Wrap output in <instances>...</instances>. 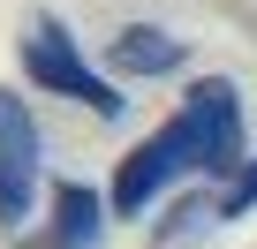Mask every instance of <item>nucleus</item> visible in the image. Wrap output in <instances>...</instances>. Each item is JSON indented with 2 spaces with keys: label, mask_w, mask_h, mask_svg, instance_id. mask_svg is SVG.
I'll return each instance as SVG.
<instances>
[{
  "label": "nucleus",
  "mask_w": 257,
  "mask_h": 249,
  "mask_svg": "<svg viewBox=\"0 0 257 249\" xmlns=\"http://www.w3.org/2000/svg\"><path fill=\"white\" fill-rule=\"evenodd\" d=\"M249 166V136H242V83L234 76H204L189 83V98L174 106V121H159V129L121 159L113 174V219H144V204L182 181V174H204V181H234Z\"/></svg>",
  "instance_id": "f257e3e1"
},
{
  "label": "nucleus",
  "mask_w": 257,
  "mask_h": 249,
  "mask_svg": "<svg viewBox=\"0 0 257 249\" xmlns=\"http://www.w3.org/2000/svg\"><path fill=\"white\" fill-rule=\"evenodd\" d=\"M23 76H31L38 91H61V98L91 106L98 121H121V106H128V98H121V91L91 68V61H83V46L61 31V16H46V8L31 16V38H23Z\"/></svg>",
  "instance_id": "f03ea898"
},
{
  "label": "nucleus",
  "mask_w": 257,
  "mask_h": 249,
  "mask_svg": "<svg viewBox=\"0 0 257 249\" xmlns=\"http://www.w3.org/2000/svg\"><path fill=\"white\" fill-rule=\"evenodd\" d=\"M38 166H46V136L16 91H0V226H23L31 196H38Z\"/></svg>",
  "instance_id": "7ed1b4c3"
},
{
  "label": "nucleus",
  "mask_w": 257,
  "mask_h": 249,
  "mask_svg": "<svg viewBox=\"0 0 257 249\" xmlns=\"http://www.w3.org/2000/svg\"><path fill=\"white\" fill-rule=\"evenodd\" d=\"M106 61L121 76H174L182 68V38L159 31V23H128L121 38H106Z\"/></svg>",
  "instance_id": "20e7f679"
},
{
  "label": "nucleus",
  "mask_w": 257,
  "mask_h": 249,
  "mask_svg": "<svg viewBox=\"0 0 257 249\" xmlns=\"http://www.w3.org/2000/svg\"><path fill=\"white\" fill-rule=\"evenodd\" d=\"M98 226H106V196L83 189V181H61L53 189V234H46V249H98Z\"/></svg>",
  "instance_id": "39448f33"
},
{
  "label": "nucleus",
  "mask_w": 257,
  "mask_h": 249,
  "mask_svg": "<svg viewBox=\"0 0 257 249\" xmlns=\"http://www.w3.org/2000/svg\"><path fill=\"white\" fill-rule=\"evenodd\" d=\"M249 204H257V159H249V166H242V174H234V181L212 196V219H242Z\"/></svg>",
  "instance_id": "423d86ee"
}]
</instances>
